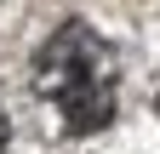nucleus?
Instances as JSON below:
<instances>
[{"mask_svg":"<svg viewBox=\"0 0 160 154\" xmlns=\"http://www.w3.org/2000/svg\"><path fill=\"white\" fill-rule=\"evenodd\" d=\"M114 46L86 23H63L34 57V91L69 137H92L114 120Z\"/></svg>","mask_w":160,"mask_h":154,"instance_id":"obj_1","label":"nucleus"},{"mask_svg":"<svg viewBox=\"0 0 160 154\" xmlns=\"http://www.w3.org/2000/svg\"><path fill=\"white\" fill-rule=\"evenodd\" d=\"M6 143H12V120H6V108H0V154H6Z\"/></svg>","mask_w":160,"mask_h":154,"instance_id":"obj_2","label":"nucleus"},{"mask_svg":"<svg viewBox=\"0 0 160 154\" xmlns=\"http://www.w3.org/2000/svg\"><path fill=\"white\" fill-rule=\"evenodd\" d=\"M154 108H160V97H154Z\"/></svg>","mask_w":160,"mask_h":154,"instance_id":"obj_3","label":"nucleus"}]
</instances>
